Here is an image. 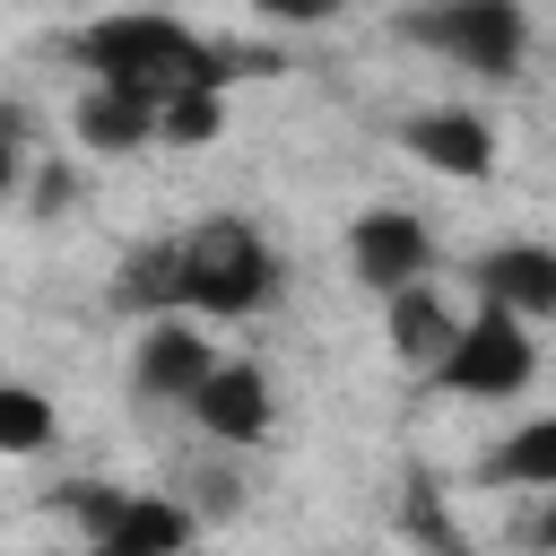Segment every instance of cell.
<instances>
[{
	"label": "cell",
	"instance_id": "30bf717a",
	"mask_svg": "<svg viewBox=\"0 0 556 556\" xmlns=\"http://www.w3.org/2000/svg\"><path fill=\"white\" fill-rule=\"evenodd\" d=\"M70 139H78L87 156H139V148H156V139H165V96L96 87V78H87V96L70 104Z\"/></svg>",
	"mask_w": 556,
	"mask_h": 556
},
{
	"label": "cell",
	"instance_id": "d6986e66",
	"mask_svg": "<svg viewBox=\"0 0 556 556\" xmlns=\"http://www.w3.org/2000/svg\"><path fill=\"white\" fill-rule=\"evenodd\" d=\"M191 486H200V495H191V504H200V521H208V513H217V521H226V513H235V504H243V486H235V478H226V469H208V478H191Z\"/></svg>",
	"mask_w": 556,
	"mask_h": 556
},
{
	"label": "cell",
	"instance_id": "3957f363",
	"mask_svg": "<svg viewBox=\"0 0 556 556\" xmlns=\"http://www.w3.org/2000/svg\"><path fill=\"white\" fill-rule=\"evenodd\" d=\"M391 26H400L417 52L469 70V78H486V87L521 78V61H530V9H521V0H417V9H400Z\"/></svg>",
	"mask_w": 556,
	"mask_h": 556
},
{
	"label": "cell",
	"instance_id": "ffe728a7",
	"mask_svg": "<svg viewBox=\"0 0 556 556\" xmlns=\"http://www.w3.org/2000/svg\"><path fill=\"white\" fill-rule=\"evenodd\" d=\"M530 539H539V547H547V556H556V495H547V513H539V521H530Z\"/></svg>",
	"mask_w": 556,
	"mask_h": 556
},
{
	"label": "cell",
	"instance_id": "277c9868",
	"mask_svg": "<svg viewBox=\"0 0 556 556\" xmlns=\"http://www.w3.org/2000/svg\"><path fill=\"white\" fill-rule=\"evenodd\" d=\"M52 513L96 539V547H122V556H182L191 530H200V504L182 495H156V486H113V478H70L52 495Z\"/></svg>",
	"mask_w": 556,
	"mask_h": 556
},
{
	"label": "cell",
	"instance_id": "4fadbf2b",
	"mask_svg": "<svg viewBox=\"0 0 556 556\" xmlns=\"http://www.w3.org/2000/svg\"><path fill=\"white\" fill-rule=\"evenodd\" d=\"M495 486H530V495H556V417H521L486 460H478Z\"/></svg>",
	"mask_w": 556,
	"mask_h": 556
},
{
	"label": "cell",
	"instance_id": "2e32d148",
	"mask_svg": "<svg viewBox=\"0 0 556 556\" xmlns=\"http://www.w3.org/2000/svg\"><path fill=\"white\" fill-rule=\"evenodd\" d=\"M408 530H426V547L434 556H478L452 521H443V495H434V478H408Z\"/></svg>",
	"mask_w": 556,
	"mask_h": 556
},
{
	"label": "cell",
	"instance_id": "8fae6325",
	"mask_svg": "<svg viewBox=\"0 0 556 556\" xmlns=\"http://www.w3.org/2000/svg\"><path fill=\"white\" fill-rule=\"evenodd\" d=\"M469 287H478V304H513V313L547 321V313H556V243H530V235L486 243V252L469 261Z\"/></svg>",
	"mask_w": 556,
	"mask_h": 556
},
{
	"label": "cell",
	"instance_id": "ba28073f",
	"mask_svg": "<svg viewBox=\"0 0 556 556\" xmlns=\"http://www.w3.org/2000/svg\"><path fill=\"white\" fill-rule=\"evenodd\" d=\"M208 443H226V452H252V443H269L278 434V391H269V374L252 365V356H226L208 382H200V400L182 408Z\"/></svg>",
	"mask_w": 556,
	"mask_h": 556
},
{
	"label": "cell",
	"instance_id": "5b68a950",
	"mask_svg": "<svg viewBox=\"0 0 556 556\" xmlns=\"http://www.w3.org/2000/svg\"><path fill=\"white\" fill-rule=\"evenodd\" d=\"M443 400H521L539 382V339H530V313L513 304H478L452 339V356L426 374Z\"/></svg>",
	"mask_w": 556,
	"mask_h": 556
},
{
	"label": "cell",
	"instance_id": "7a4b0ae2",
	"mask_svg": "<svg viewBox=\"0 0 556 556\" xmlns=\"http://www.w3.org/2000/svg\"><path fill=\"white\" fill-rule=\"evenodd\" d=\"M278 295V252L261 243L252 217H200L174 235V304L200 321H243Z\"/></svg>",
	"mask_w": 556,
	"mask_h": 556
},
{
	"label": "cell",
	"instance_id": "9c48e42d",
	"mask_svg": "<svg viewBox=\"0 0 556 556\" xmlns=\"http://www.w3.org/2000/svg\"><path fill=\"white\" fill-rule=\"evenodd\" d=\"M400 148H408L417 165L452 174V182H486V174H495V122L469 113V104H426V113H408V122H400Z\"/></svg>",
	"mask_w": 556,
	"mask_h": 556
},
{
	"label": "cell",
	"instance_id": "9a60e30c",
	"mask_svg": "<svg viewBox=\"0 0 556 556\" xmlns=\"http://www.w3.org/2000/svg\"><path fill=\"white\" fill-rule=\"evenodd\" d=\"M43 443H52V400H43L35 382H0V452L26 460V452H43Z\"/></svg>",
	"mask_w": 556,
	"mask_h": 556
},
{
	"label": "cell",
	"instance_id": "e0dca14e",
	"mask_svg": "<svg viewBox=\"0 0 556 556\" xmlns=\"http://www.w3.org/2000/svg\"><path fill=\"white\" fill-rule=\"evenodd\" d=\"M70 200H78V174H70V156L35 165V182H26V208H35V217H61Z\"/></svg>",
	"mask_w": 556,
	"mask_h": 556
},
{
	"label": "cell",
	"instance_id": "7c38bea8",
	"mask_svg": "<svg viewBox=\"0 0 556 556\" xmlns=\"http://www.w3.org/2000/svg\"><path fill=\"white\" fill-rule=\"evenodd\" d=\"M460 321H469V313H452L434 278H417V287H400V295H382V330H391V356H400L408 374H434V365L452 356V339H460Z\"/></svg>",
	"mask_w": 556,
	"mask_h": 556
},
{
	"label": "cell",
	"instance_id": "52a82bcc",
	"mask_svg": "<svg viewBox=\"0 0 556 556\" xmlns=\"http://www.w3.org/2000/svg\"><path fill=\"white\" fill-rule=\"evenodd\" d=\"M348 269L374 295H400V287L434 278V226L417 208H400V200H374V208L348 217Z\"/></svg>",
	"mask_w": 556,
	"mask_h": 556
},
{
	"label": "cell",
	"instance_id": "6da1fadb",
	"mask_svg": "<svg viewBox=\"0 0 556 556\" xmlns=\"http://www.w3.org/2000/svg\"><path fill=\"white\" fill-rule=\"evenodd\" d=\"M70 61L96 78V87H139V96H174L200 78L208 43L174 17V9H113V17H87L70 35Z\"/></svg>",
	"mask_w": 556,
	"mask_h": 556
},
{
	"label": "cell",
	"instance_id": "5bb4252c",
	"mask_svg": "<svg viewBox=\"0 0 556 556\" xmlns=\"http://www.w3.org/2000/svg\"><path fill=\"white\" fill-rule=\"evenodd\" d=\"M217 130H226V87L191 78V87L165 96V148H208Z\"/></svg>",
	"mask_w": 556,
	"mask_h": 556
},
{
	"label": "cell",
	"instance_id": "44dd1931",
	"mask_svg": "<svg viewBox=\"0 0 556 556\" xmlns=\"http://www.w3.org/2000/svg\"><path fill=\"white\" fill-rule=\"evenodd\" d=\"M70 556H122V547H96V539H78V547H70Z\"/></svg>",
	"mask_w": 556,
	"mask_h": 556
},
{
	"label": "cell",
	"instance_id": "8992f818",
	"mask_svg": "<svg viewBox=\"0 0 556 556\" xmlns=\"http://www.w3.org/2000/svg\"><path fill=\"white\" fill-rule=\"evenodd\" d=\"M217 365H226V356H217V339H208L200 313H156V321H139V348H130V400H148V408H191Z\"/></svg>",
	"mask_w": 556,
	"mask_h": 556
},
{
	"label": "cell",
	"instance_id": "ac0fdd59",
	"mask_svg": "<svg viewBox=\"0 0 556 556\" xmlns=\"http://www.w3.org/2000/svg\"><path fill=\"white\" fill-rule=\"evenodd\" d=\"M261 17H278V26H330L348 0H252Z\"/></svg>",
	"mask_w": 556,
	"mask_h": 556
}]
</instances>
